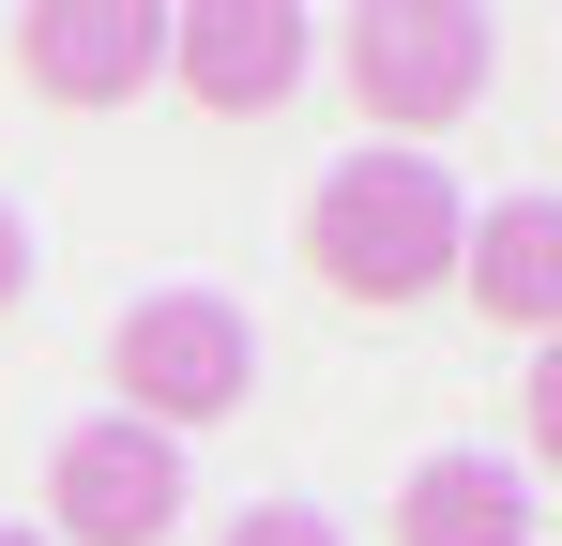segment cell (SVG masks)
<instances>
[{
	"label": "cell",
	"mask_w": 562,
	"mask_h": 546,
	"mask_svg": "<svg viewBox=\"0 0 562 546\" xmlns=\"http://www.w3.org/2000/svg\"><path fill=\"white\" fill-rule=\"evenodd\" d=\"M15 77L46 106H137L168 77V15L153 0H31L15 15Z\"/></svg>",
	"instance_id": "cell-5"
},
{
	"label": "cell",
	"mask_w": 562,
	"mask_h": 546,
	"mask_svg": "<svg viewBox=\"0 0 562 546\" xmlns=\"http://www.w3.org/2000/svg\"><path fill=\"white\" fill-rule=\"evenodd\" d=\"M457 288L486 304V334H548V304H562V197H502L486 228H457Z\"/></svg>",
	"instance_id": "cell-7"
},
{
	"label": "cell",
	"mask_w": 562,
	"mask_h": 546,
	"mask_svg": "<svg viewBox=\"0 0 562 546\" xmlns=\"http://www.w3.org/2000/svg\"><path fill=\"white\" fill-rule=\"evenodd\" d=\"M304 273L335 304H366V319L457 288V182L426 168V152H350V168L304 197Z\"/></svg>",
	"instance_id": "cell-1"
},
{
	"label": "cell",
	"mask_w": 562,
	"mask_h": 546,
	"mask_svg": "<svg viewBox=\"0 0 562 546\" xmlns=\"http://www.w3.org/2000/svg\"><path fill=\"white\" fill-rule=\"evenodd\" d=\"M304 31L319 15H289V0H198V15H168V77L213 122H259V106L304 91Z\"/></svg>",
	"instance_id": "cell-6"
},
{
	"label": "cell",
	"mask_w": 562,
	"mask_h": 546,
	"mask_svg": "<svg viewBox=\"0 0 562 546\" xmlns=\"http://www.w3.org/2000/svg\"><path fill=\"white\" fill-rule=\"evenodd\" d=\"M31 304V228H15V197H0V319Z\"/></svg>",
	"instance_id": "cell-10"
},
{
	"label": "cell",
	"mask_w": 562,
	"mask_h": 546,
	"mask_svg": "<svg viewBox=\"0 0 562 546\" xmlns=\"http://www.w3.org/2000/svg\"><path fill=\"white\" fill-rule=\"evenodd\" d=\"M486 61H502V31L471 15V0H380L350 15V91H366L380 137H441L486 106Z\"/></svg>",
	"instance_id": "cell-3"
},
{
	"label": "cell",
	"mask_w": 562,
	"mask_h": 546,
	"mask_svg": "<svg viewBox=\"0 0 562 546\" xmlns=\"http://www.w3.org/2000/svg\"><path fill=\"white\" fill-rule=\"evenodd\" d=\"M0 546H46V532H15V516H0Z\"/></svg>",
	"instance_id": "cell-11"
},
{
	"label": "cell",
	"mask_w": 562,
	"mask_h": 546,
	"mask_svg": "<svg viewBox=\"0 0 562 546\" xmlns=\"http://www.w3.org/2000/svg\"><path fill=\"white\" fill-rule=\"evenodd\" d=\"M46 516L61 546H168L183 532V441H153V425H77V441L46 455Z\"/></svg>",
	"instance_id": "cell-4"
},
{
	"label": "cell",
	"mask_w": 562,
	"mask_h": 546,
	"mask_svg": "<svg viewBox=\"0 0 562 546\" xmlns=\"http://www.w3.org/2000/svg\"><path fill=\"white\" fill-rule=\"evenodd\" d=\"M106 379H122V425L183 441V425H228V410L259 395V334H244L228 288H153V304H122Z\"/></svg>",
	"instance_id": "cell-2"
},
{
	"label": "cell",
	"mask_w": 562,
	"mask_h": 546,
	"mask_svg": "<svg viewBox=\"0 0 562 546\" xmlns=\"http://www.w3.org/2000/svg\"><path fill=\"white\" fill-rule=\"evenodd\" d=\"M532 486L502 470V455H426L411 486H395V532L380 546H532Z\"/></svg>",
	"instance_id": "cell-8"
},
{
	"label": "cell",
	"mask_w": 562,
	"mask_h": 546,
	"mask_svg": "<svg viewBox=\"0 0 562 546\" xmlns=\"http://www.w3.org/2000/svg\"><path fill=\"white\" fill-rule=\"evenodd\" d=\"M228 546H335V516H304V501H244Z\"/></svg>",
	"instance_id": "cell-9"
}]
</instances>
